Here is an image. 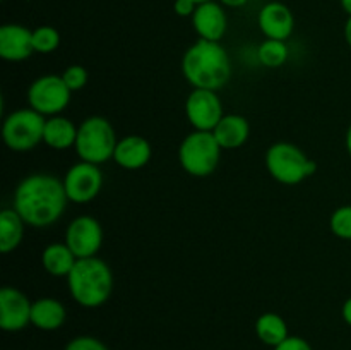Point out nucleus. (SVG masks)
Here are the masks:
<instances>
[{
	"label": "nucleus",
	"mask_w": 351,
	"mask_h": 350,
	"mask_svg": "<svg viewBox=\"0 0 351 350\" xmlns=\"http://www.w3.org/2000/svg\"><path fill=\"white\" fill-rule=\"evenodd\" d=\"M69 198L64 182L51 174H31L14 192V209L29 226H48L64 215Z\"/></svg>",
	"instance_id": "nucleus-1"
},
{
	"label": "nucleus",
	"mask_w": 351,
	"mask_h": 350,
	"mask_svg": "<svg viewBox=\"0 0 351 350\" xmlns=\"http://www.w3.org/2000/svg\"><path fill=\"white\" fill-rule=\"evenodd\" d=\"M182 72L194 89L218 91L232 79V62L219 41L201 40L187 48L182 58Z\"/></svg>",
	"instance_id": "nucleus-2"
},
{
	"label": "nucleus",
	"mask_w": 351,
	"mask_h": 350,
	"mask_svg": "<svg viewBox=\"0 0 351 350\" xmlns=\"http://www.w3.org/2000/svg\"><path fill=\"white\" fill-rule=\"evenodd\" d=\"M72 299L86 309H95L108 302L113 292V273L99 257H82L67 277Z\"/></svg>",
	"instance_id": "nucleus-3"
},
{
	"label": "nucleus",
	"mask_w": 351,
	"mask_h": 350,
	"mask_svg": "<svg viewBox=\"0 0 351 350\" xmlns=\"http://www.w3.org/2000/svg\"><path fill=\"white\" fill-rule=\"evenodd\" d=\"M266 168L271 177L285 185H297L315 174L317 163L297 144L274 143L266 151Z\"/></svg>",
	"instance_id": "nucleus-4"
},
{
	"label": "nucleus",
	"mask_w": 351,
	"mask_h": 350,
	"mask_svg": "<svg viewBox=\"0 0 351 350\" xmlns=\"http://www.w3.org/2000/svg\"><path fill=\"white\" fill-rule=\"evenodd\" d=\"M117 134L108 119L99 115L88 117L82 120L77 129L75 153L81 161L101 165L113 158L117 148Z\"/></svg>",
	"instance_id": "nucleus-5"
},
{
	"label": "nucleus",
	"mask_w": 351,
	"mask_h": 350,
	"mask_svg": "<svg viewBox=\"0 0 351 350\" xmlns=\"http://www.w3.org/2000/svg\"><path fill=\"white\" fill-rule=\"evenodd\" d=\"M221 158V146L215 134L206 130H194L187 134L178 148V161L182 168L192 177H208L218 168Z\"/></svg>",
	"instance_id": "nucleus-6"
},
{
	"label": "nucleus",
	"mask_w": 351,
	"mask_h": 350,
	"mask_svg": "<svg viewBox=\"0 0 351 350\" xmlns=\"http://www.w3.org/2000/svg\"><path fill=\"white\" fill-rule=\"evenodd\" d=\"M45 115L33 108H21L9 113L3 120L2 137L9 150L26 153L43 143Z\"/></svg>",
	"instance_id": "nucleus-7"
},
{
	"label": "nucleus",
	"mask_w": 351,
	"mask_h": 350,
	"mask_svg": "<svg viewBox=\"0 0 351 350\" xmlns=\"http://www.w3.org/2000/svg\"><path fill=\"white\" fill-rule=\"evenodd\" d=\"M72 91L67 88L62 75L47 74L36 78L27 88L29 108L45 117L60 115L71 103Z\"/></svg>",
	"instance_id": "nucleus-8"
},
{
	"label": "nucleus",
	"mask_w": 351,
	"mask_h": 350,
	"mask_svg": "<svg viewBox=\"0 0 351 350\" xmlns=\"http://www.w3.org/2000/svg\"><path fill=\"white\" fill-rule=\"evenodd\" d=\"M62 182L69 201L75 205H86L91 202L103 189V174L99 165L79 161L69 168Z\"/></svg>",
	"instance_id": "nucleus-9"
},
{
	"label": "nucleus",
	"mask_w": 351,
	"mask_h": 350,
	"mask_svg": "<svg viewBox=\"0 0 351 350\" xmlns=\"http://www.w3.org/2000/svg\"><path fill=\"white\" fill-rule=\"evenodd\" d=\"M64 242L71 247L77 259L95 257L103 246L101 223L95 216H77L69 223Z\"/></svg>",
	"instance_id": "nucleus-10"
},
{
	"label": "nucleus",
	"mask_w": 351,
	"mask_h": 350,
	"mask_svg": "<svg viewBox=\"0 0 351 350\" xmlns=\"http://www.w3.org/2000/svg\"><path fill=\"white\" fill-rule=\"evenodd\" d=\"M185 115L194 130L213 132L219 120L223 119V103L216 91L194 89L185 100Z\"/></svg>",
	"instance_id": "nucleus-11"
},
{
	"label": "nucleus",
	"mask_w": 351,
	"mask_h": 350,
	"mask_svg": "<svg viewBox=\"0 0 351 350\" xmlns=\"http://www.w3.org/2000/svg\"><path fill=\"white\" fill-rule=\"evenodd\" d=\"M33 302L26 294L14 287H3L0 290V328L3 331L16 333L31 325Z\"/></svg>",
	"instance_id": "nucleus-12"
},
{
	"label": "nucleus",
	"mask_w": 351,
	"mask_h": 350,
	"mask_svg": "<svg viewBox=\"0 0 351 350\" xmlns=\"http://www.w3.org/2000/svg\"><path fill=\"white\" fill-rule=\"evenodd\" d=\"M257 24L267 40L287 41L295 30V17L285 3L269 2L259 10Z\"/></svg>",
	"instance_id": "nucleus-13"
},
{
	"label": "nucleus",
	"mask_w": 351,
	"mask_h": 350,
	"mask_svg": "<svg viewBox=\"0 0 351 350\" xmlns=\"http://www.w3.org/2000/svg\"><path fill=\"white\" fill-rule=\"evenodd\" d=\"M33 54V30L23 24H3L0 27V57L3 60L21 62Z\"/></svg>",
	"instance_id": "nucleus-14"
},
{
	"label": "nucleus",
	"mask_w": 351,
	"mask_h": 350,
	"mask_svg": "<svg viewBox=\"0 0 351 350\" xmlns=\"http://www.w3.org/2000/svg\"><path fill=\"white\" fill-rule=\"evenodd\" d=\"M192 26L201 40L219 41L225 36L226 27H228L225 9L215 0L199 3L192 16Z\"/></svg>",
	"instance_id": "nucleus-15"
},
{
	"label": "nucleus",
	"mask_w": 351,
	"mask_h": 350,
	"mask_svg": "<svg viewBox=\"0 0 351 350\" xmlns=\"http://www.w3.org/2000/svg\"><path fill=\"white\" fill-rule=\"evenodd\" d=\"M151 156L153 148L149 141L137 134H130L117 143L113 161L125 170H139L149 163Z\"/></svg>",
	"instance_id": "nucleus-16"
},
{
	"label": "nucleus",
	"mask_w": 351,
	"mask_h": 350,
	"mask_svg": "<svg viewBox=\"0 0 351 350\" xmlns=\"http://www.w3.org/2000/svg\"><path fill=\"white\" fill-rule=\"evenodd\" d=\"M213 134L221 150H237L249 139L250 124L243 115L230 113V115H223L218 126L213 129Z\"/></svg>",
	"instance_id": "nucleus-17"
},
{
	"label": "nucleus",
	"mask_w": 351,
	"mask_h": 350,
	"mask_svg": "<svg viewBox=\"0 0 351 350\" xmlns=\"http://www.w3.org/2000/svg\"><path fill=\"white\" fill-rule=\"evenodd\" d=\"M67 319L64 304L53 297H41L33 302L31 309V325L41 331H55L62 328Z\"/></svg>",
	"instance_id": "nucleus-18"
},
{
	"label": "nucleus",
	"mask_w": 351,
	"mask_h": 350,
	"mask_svg": "<svg viewBox=\"0 0 351 350\" xmlns=\"http://www.w3.org/2000/svg\"><path fill=\"white\" fill-rule=\"evenodd\" d=\"M77 129L72 120L67 117L53 115L47 119L45 122V132H43V143L48 148L57 151L69 150V148L75 146V139H77Z\"/></svg>",
	"instance_id": "nucleus-19"
},
{
	"label": "nucleus",
	"mask_w": 351,
	"mask_h": 350,
	"mask_svg": "<svg viewBox=\"0 0 351 350\" xmlns=\"http://www.w3.org/2000/svg\"><path fill=\"white\" fill-rule=\"evenodd\" d=\"M75 263H77V257L65 242L48 244L41 253V264L51 277L67 278Z\"/></svg>",
	"instance_id": "nucleus-20"
},
{
	"label": "nucleus",
	"mask_w": 351,
	"mask_h": 350,
	"mask_svg": "<svg viewBox=\"0 0 351 350\" xmlns=\"http://www.w3.org/2000/svg\"><path fill=\"white\" fill-rule=\"evenodd\" d=\"M24 220L14 208L0 211V253L9 254L21 246L24 239Z\"/></svg>",
	"instance_id": "nucleus-21"
},
{
	"label": "nucleus",
	"mask_w": 351,
	"mask_h": 350,
	"mask_svg": "<svg viewBox=\"0 0 351 350\" xmlns=\"http://www.w3.org/2000/svg\"><path fill=\"white\" fill-rule=\"evenodd\" d=\"M256 335L263 343L269 347H278L290 336L288 325L276 312H264L256 321Z\"/></svg>",
	"instance_id": "nucleus-22"
},
{
	"label": "nucleus",
	"mask_w": 351,
	"mask_h": 350,
	"mask_svg": "<svg viewBox=\"0 0 351 350\" xmlns=\"http://www.w3.org/2000/svg\"><path fill=\"white\" fill-rule=\"evenodd\" d=\"M261 64L267 69H278L285 65L288 60V47L287 41L281 40H264L257 50Z\"/></svg>",
	"instance_id": "nucleus-23"
},
{
	"label": "nucleus",
	"mask_w": 351,
	"mask_h": 350,
	"mask_svg": "<svg viewBox=\"0 0 351 350\" xmlns=\"http://www.w3.org/2000/svg\"><path fill=\"white\" fill-rule=\"evenodd\" d=\"M33 47L38 54H51L60 47V33L53 26H40L33 30Z\"/></svg>",
	"instance_id": "nucleus-24"
},
{
	"label": "nucleus",
	"mask_w": 351,
	"mask_h": 350,
	"mask_svg": "<svg viewBox=\"0 0 351 350\" xmlns=\"http://www.w3.org/2000/svg\"><path fill=\"white\" fill-rule=\"evenodd\" d=\"M329 229L338 239L351 240V205L339 206L329 218Z\"/></svg>",
	"instance_id": "nucleus-25"
},
{
	"label": "nucleus",
	"mask_w": 351,
	"mask_h": 350,
	"mask_svg": "<svg viewBox=\"0 0 351 350\" xmlns=\"http://www.w3.org/2000/svg\"><path fill=\"white\" fill-rule=\"evenodd\" d=\"M62 79H64V82L67 84V88L74 93V91H79V89H82L86 84H88L89 74L82 65L74 64V65H69V67L62 72Z\"/></svg>",
	"instance_id": "nucleus-26"
},
{
	"label": "nucleus",
	"mask_w": 351,
	"mask_h": 350,
	"mask_svg": "<svg viewBox=\"0 0 351 350\" xmlns=\"http://www.w3.org/2000/svg\"><path fill=\"white\" fill-rule=\"evenodd\" d=\"M64 350H108V347L96 336L81 335L72 338Z\"/></svg>",
	"instance_id": "nucleus-27"
},
{
	"label": "nucleus",
	"mask_w": 351,
	"mask_h": 350,
	"mask_svg": "<svg viewBox=\"0 0 351 350\" xmlns=\"http://www.w3.org/2000/svg\"><path fill=\"white\" fill-rule=\"evenodd\" d=\"M274 350H312V347L311 343L305 338H302V336L290 335L285 342H281L280 345L274 347Z\"/></svg>",
	"instance_id": "nucleus-28"
},
{
	"label": "nucleus",
	"mask_w": 351,
	"mask_h": 350,
	"mask_svg": "<svg viewBox=\"0 0 351 350\" xmlns=\"http://www.w3.org/2000/svg\"><path fill=\"white\" fill-rule=\"evenodd\" d=\"M195 9H197V3L194 0H175L173 2L175 14L180 17H192Z\"/></svg>",
	"instance_id": "nucleus-29"
},
{
	"label": "nucleus",
	"mask_w": 351,
	"mask_h": 350,
	"mask_svg": "<svg viewBox=\"0 0 351 350\" xmlns=\"http://www.w3.org/2000/svg\"><path fill=\"white\" fill-rule=\"evenodd\" d=\"M341 316H343V319H345L346 325L351 326V297L346 299L345 304H343V307H341Z\"/></svg>",
	"instance_id": "nucleus-30"
},
{
	"label": "nucleus",
	"mask_w": 351,
	"mask_h": 350,
	"mask_svg": "<svg viewBox=\"0 0 351 350\" xmlns=\"http://www.w3.org/2000/svg\"><path fill=\"white\" fill-rule=\"evenodd\" d=\"M247 2H249V0H219V3H221V5L233 7V9H239V7H243Z\"/></svg>",
	"instance_id": "nucleus-31"
},
{
	"label": "nucleus",
	"mask_w": 351,
	"mask_h": 350,
	"mask_svg": "<svg viewBox=\"0 0 351 350\" xmlns=\"http://www.w3.org/2000/svg\"><path fill=\"white\" fill-rule=\"evenodd\" d=\"M345 40L348 43V47L351 48V16H348V21L345 24Z\"/></svg>",
	"instance_id": "nucleus-32"
},
{
	"label": "nucleus",
	"mask_w": 351,
	"mask_h": 350,
	"mask_svg": "<svg viewBox=\"0 0 351 350\" xmlns=\"http://www.w3.org/2000/svg\"><path fill=\"white\" fill-rule=\"evenodd\" d=\"M339 3H341L343 10H345L348 16H351V0H339Z\"/></svg>",
	"instance_id": "nucleus-33"
},
{
	"label": "nucleus",
	"mask_w": 351,
	"mask_h": 350,
	"mask_svg": "<svg viewBox=\"0 0 351 350\" xmlns=\"http://www.w3.org/2000/svg\"><path fill=\"white\" fill-rule=\"evenodd\" d=\"M346 150H348V153L351 156V124H350L348 130H346Z\"/></svg>",
	"instance_id": "nucleus-34"
},
{
	"label": "nucleus",
	"mask_w": 351,
	"mask_h": 350,
	"mask_svg": "<svg viewBox=\"0 0 351 350\" xmlns=\"http://www.w3.org/2000/svg\"><path fill=\"white\" fill-rule=\"evenodd\" d=\"M194 2H195V3H197V5H199V3H204V2H211V0H194Z\"/></svg>",
	"instance_id": "nucleus-35"
}]
</instances>
